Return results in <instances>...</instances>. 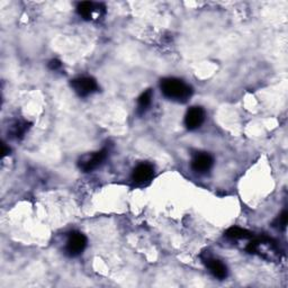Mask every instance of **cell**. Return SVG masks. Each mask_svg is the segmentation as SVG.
Masks as SVG:
<instances>
[{"label": "cell", "instance_id": "7c38bea8", "mask_svg": "<svg viewBox=\"0 0 288 288\" xmlns=\"http://www.w3.org/2000/svg\"><path fill=\"white\" fill-rule=\"evenodd\" d=\"M28 128V126H27V124H20V123H18V124H16V126L14 127V135H16L17 137L18 136H21L24 134V133L26 132V130H27Z\"/></svg>", "mask_w": 288, "mask_h": 288}, {"label": "cell", "instance_id": "30bf717a", "mask_svg": "<svg viewBox=\"0 0 288 288\" xmlns=\"http://www.w3.org/2000/svg\"><path fill=\"white\" fill-rule=\"evenodd\" d=\"M225 236L230 239H251L254 238V234L248 230L241 228H231L225 232Z\"/></svg>", "mask_w": 288, "mask_h": 288}, {"label": "cell", "instance_id": "6da1fadb", "mask_svg": "<svg viewBox=\"0 0 288 288\" xmlns=\"http://www.w3.org/2000/svg\"><path fill=\"white\" fill-rule=\"evenodd\" d=\"M162 94L167 98L178 101H186L193 94L192 88L186 85L184 81L176 78L162 79L160 83Z\"/></svg>", "mask_w": 288, "mask_h": 288}, {"label": "cell", "instance_id": "4fadbf2b", "mask_svg": "<svg viewBox=\"0 0 288 288\" xmlns=\"http://www.w3.org/2000/svg\"><path fill=\"white\" fill-rule=\"evenodd\" d=\"M287 219H288V214H287V212H284L283 214L279 216V219H278V223L282 225L283 228H285L286 227V224H287Z\"/></svg>", "mask_w": 288, "mask_h": 288}, {"label": "cell", "instance_id": "8fae6325", "mask_svg": "<svg viewBox=\"0 0 288 288\" xmlns=\"http://www.w3.org/2000/svg\"><path fill=\"white\" fill-rule=\"evenodd\" d=\"M151 100H152V90L148 89L140 96L139 101H137V103H139L140 112H144V110L149 107L150 104H151Z\"/></svg>", "mask_w": 288, "mask_h": 288}, {"label": "cell", "instance_id": "9a60e30c", "mask_svg": "<svg viewBox=\"0 0 288 288\" xmlns=\"http://www.w3.org/2000/svg\"><path fill=\"white\" fill-rule=\"evenodd\" d=\"M9 151L10 150L9 149H7V147H6V144L3 143L2 144V157H5V156H7L8 153H9Z\"/></svg>", "mask_w": 288, "mask_h": 288}, {"label": "cell", "instance_id": "9c48e42d", "mask_svg": "<svg viewBox=\"0 0 288 288\" xmlns=\"http://www.w3.org/2000/svg\"><path fill=\"white\" fill-rule=\"evenodd\" d=\"M101 5H96L94 2H89V1H85L79 3L77 7V11L78 14L82 16L85 19H91L92 15L95 12H99V8Z\"/></svg>", "mask_w": 288, "mask_h": 288}, {"label": "cell", "instance_id": "ba28073f", "mask_svg": "<svg viewBox=\"0 0 288 288\" xmlns=\"http://www.w3.org/2000/svg\"><path fill=\"white\" fill-rule=\"evenodd\" d=\"M206 266L210 269V272L213 274V276L219 278V279H224L228 276V269L225 267V265L223 263H221L220 260L207 258L206 260Z\"/></svg>", "mask_w": 288, "mask_h": 288}, {"label": "cell", "instance_id": "5bb4252c", "mask_svg": "<svg viewBox=\"0 0 288 288\" xmlns=\"http://www.w3.org/2000/svg\"><path fill=\"white\" fill-rule=\"evenodd\" d=\"M61 62L59 60H51L50 63H48V68L51 70H57L61 68Z\"/></svg>", "mask_w": 288, "mask_h": 288}, {"label": "cell", "instance_id": "8992f818", "mask_svg": "<svg viewBox=\"0 0 288 288\" xmlns=\"http://www.w3.org/2000/svg\"><path fill=\"white\" fill-rule=\"evenodd\" d=\"M213 162H214V160L208 153H198L193 159L192 167L196 172L204 174V172H207L211 169Z\"/></svg>", "mask_w": 288, "mask_h": 288}, {"label": "cell", "instance_id": "52a82bcc", "mask_svg": "<svg viewBox=\"0 0 288 288\" xmlns=\"http://www.w3.org/2000/svg\"><path fill=\"white\" fill-rule=\"evenodd\" d=\"M154 175V169L151 165L149 163H142V165L137 166L134 170H133L132 179L137 184H143L145 181L150 180Z\"/></svg>", "mask_w": 288, "mask_h": 288}, {"label": "cell", "instance_id": "7a4b0ae2", "mask_svg": "<svg viewBox=\"0 0 288 288\" xmlns=\"http://www.w3.org/2000/svg\"><path fill=\"white\" fill-rule=\"evenodd\" d=\"M87 246V239L80 232H72L69 234L68 241H66L65 251L70 257H76L82 254Z\"/></svg>", "mask_w": 288, "mask_h": 288}, {"label": "cell", "instance_id": "277c9868", "mask_svg": "<svg viewBox=\"0 0 288 288\" xmlns=\"http://www.w3.org/2000/svg\"><path fill=\"white\" fill-rule=\"evenodd\" d=\"M106 156H107V151H106V150H101V151L95 152L94 154L85 156L81 159L80 162H79V167L85 172L95 170L96 168H98L101 163L104 162Z\"/></svg>", "mask_w": 288, "mask_h": 288}, {"label": "cell", "instance_id": "5b68a950", "mask_svg": "<svg viewBox=\"0 0 288 288\" xmlns=\"http://www.w3.org/2000/svg\"><path fill=\"white\" fill-rule=\"evenodd\" d=\"M205 118V112L202 107H192L185 116V125L188 130H196L202 125Z\"/></svg>", "mask_w": 288, "mask_h": 288}, {"label": "cell", "instance_id": "3957f363", "mask_svg": "<svg viewBox=\"0 0 288 288\" xmlns=\"http://www.w3.org/2000/svg\"><path fill=\"white\" fill-rule=\"evenodd\" d=\"M71 86H72L74 91L81 97H86L98 89V85H97L95 79L89 77L74 79V80H72V82H71Z\"/></svg>", "mask_w": 288, "mask_h": 288}]
</instances>
